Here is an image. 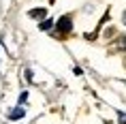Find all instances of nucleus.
<instances>
[{
    "mask_svg": "<svg viewBox=\"0 0 126 124\" xmlns=\"http://www.w3.org/2000/svg\"><path fill=\"white\" fill-rule=\"evenodd\" d=\"M122 21H124V24H126V11H124V15H122Z\"/></svg>",
    "mask_w": 126,
    "mask_h": 124,
    "instance_id": "1a4fd4ad",
    "label": "nucleus"
},
{
    "mask_svg": "<svg viewBox=\"0 0 126 124\" xmlns=\"http://www.w3.org/2000/svg\"><path fill=\"white\" fill-rule=\"evenodd\" d=\"M51 26H53V21H51V19H43V21L39 24V28H41V30H49Z\"/></svg>",
    "mask_w": 126,
    "mask_h": 124,
    "instance_id": "20e7f679",
    "label": "nucleus"
},
{
    "mask_svg": "<svg viewBox=\"0 0 126 124\" xmlns=\"http://www.w3.org/2000/svg\"><path fill=\"white\" fill-rule=\"evenodd\" d=\"M24 116H26V109L24 107H13V111H9V120H19Z\"/></svg>",
    "mask_w": 126,
    "mask_h": 124,
    "instance_id": "7ed1b4c3",
    "label": "nucleus"
},
{
    "mask_svg": "<svg viewBox=\"0 0 126 124\" xmlns=\"http://www.w3.org/2000/svg\"><path fill=\"white\" fill-rule=\"evenodd\" d=\"M71 30H73V19H71V15H62L58 19V24H56V32H58L60 36H66Z\"/></svg>",
    "mask_w": 126,
    "mask_h": 124,
    "instance_id": "f257e3e1",
    "label": "nucleus"
},
{
    "mask_svg": "<svg viewBox=\"0 0 126 124\" xmlns=\"http://www.w3.org/2000/svg\"><path fill=\"white\" fill-rule=\"evenodd\" d=\"M26 98H28V94H26V92H21V94H19V105L26 103Z\"/></svg>",
    "mask_w": 126,
    "mask_h": 124,
    "instance_id": "0eeeda50",
    "label": "nucleus"
},
{
    "mask_svg": "<svg viewBox=\"0 0 126 124\" xmlns=\"http://www.w3.org/2000/svg\"><path fill=\"white\" fill-rule=\"evenodd\" d=\"M118 47L120 49H126V36H120L118 39Z\"/></svg>",
    "mask_w": 126,
    "mask_h": 124,
    "instance_id": "39448f33",
    "label": "nucleus"
},
{
    "mask_svg": "<svg viewBox=\"0 0 126 124\" xmlns=\"http://www.w3.org/2000/svg\"><path fill=\"white\" fill-rule=\"evenodd\" d=\"M26 79H28V81H32V79H34V77H32V71H30V69H26Z\"/></svg>",
    "mask_w": 126,
    "mask_h": 124,
    "instance_id": "6e6552de",
    "label": "nucleus"
},
{
    "mask_svg": "<svg viewBox=\"0 0 126 124\" xmlns=\"http://www.w3.org/2000/svg\"><path fill=\"white\" fill-rule=\"evenodd\" d=\"M118 120H120V124H126V113H122V111H118Z\"/></svg>",
    "mask_w": 126,
    "mask_h": 124,
    "instance_id": "423d86ee",
    "label": "nucleus"
},
{
    "mask_svg": "<svg viewBox=\"0 0 126 124\" xmlns=\"http://www.w3.org/2000/svg\"><path fill=\"white\" fill-rule=\"evenodd\" d=\"M28 15H30V17H34V19H45L47 17V11L43 7H39V9H30V11H28Z\"/></svg>",
    "mask_w": 126,
    "mask_h": 124,
    "instance_id": "f03ea898",
    "label": "nucleus"
}]
</instances>
